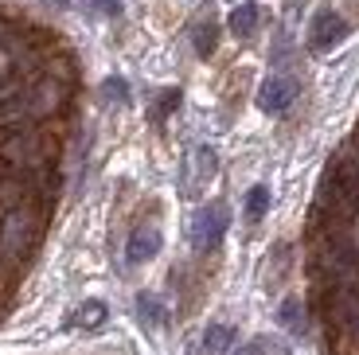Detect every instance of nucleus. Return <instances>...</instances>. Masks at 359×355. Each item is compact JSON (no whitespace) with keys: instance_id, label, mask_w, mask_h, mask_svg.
<instances>
[{"instance_id":"f257e3e1","label":"nucleus","mask_w":359,"mask_h":355,"mask_svg":"<svg viewBox=\"0 0 359 355\" xmlns=\"http://www.w3.org/2000/svg\"><path fill=\"white\" fill-rule=\"evenodd\" d=\"M47 222V203H20L0 215V266L16 269L36 254Z\"/></svg>"},{"instance_id":"f03ea898","label":"nucleus","mask_w":359,"mask_h":355,"mask_svg":"<svg viewBox=\"0 0 359 355\" xmlns=\"http://www.w3.org/2000/svg\"><path fill=\"white\" fill-rule=\"evenodd\" d=\"M0 160L12 172H39V168H55V141L47 133H39L36 125L24 129H8L0 141Z\"/></svg>"},{"instance_id":"7ed1b4c3","label":"nucleus","mask_w":359,"mask_h":355,"mask_svg":"<svg viewBox=\"0 0 359 355\" xmlns=\"http://www.w3.org/2000/svg\"><path fill=\"white\" fill-rule=\"evenodd\" d=\"M223 234H226V207L223 203H207L203 211L191 219V246H196L199 254L215 250L219 242H223Z\"/></svg>"},{"instance_id":"20e7f679","label":"nucleus","mask_w":359,"mask_h":355,"mask_svg":"<svg viewBox=\"0 0 359 355\" xmlns=\"http://www.w3.org/2000/svg\"><path fill=\"white\" fill-rule=\"evenodd\" d=\"M293 98H297V79L293 74H269V79L262 82V90H258V106L266 109L269 117L285 114V109L293 106Z\"/></svg>"},{"instance_id":"39448f33","label":"nucleus","mask_w":359,"mask_h":355,"mask_svg":"<svg viewBox=\"0 0 359 355\" xmlns=\"http://www.w3.org/2000/svg\"><path fill=\"white\" fill-rule=\"evenodd\" d=\"M344 36H348L344 16H336L332 8H320L313 16V27H309V47H313V51H328V47H336Z\"/></svg>"},{"instance_id":"423d86ee","label":"nucleus","mask_w":359,"mask_h":355,"mask_svg":"<svg viewBox=\"0 0 359 355\" xmlns=\"http://www.w3.org/2000/svg\"><path fill=\"white\" fill-rule=\"evenodd\" d=\"M156 250H161V231H153V227H141V231L129 234L126 242V257L129 262H149V257H156Z\"/></svg>"},{"instance_id":"0eeeda50","label":"nucleus","mask_w":359,"mask_h":355,"mask_svg":"<svg viewBox=\"0 0 359 355\" xmlns=\"http://www.w3.org/2000/svg\"><path fill=\"white\" fill-rule=\"evenodd\" d=\"M258 20H262L258 4H238V8L231 12V32H234L238 39H246V36H254V27H258Z\"/></svg>"},{"instance_id":"6e6552de","label":"nucleus","mask_w":359,"mask_h":355,"mask_svg":"<svg viewBox=\"0 0 359 355\" xmlns=\"http://www.w3.org/2000/svg\"><path fill=\"white\" fill-rule=\"evenodd\" d=\"M266 211H269V187L266 184H254L250 196H246V222L258 227V222L266 219Z\"/></svg>"},{"instance_id":"1a4fd4ad","label":"nucleus","mask_w":359,"mask_h":355,"mask_svg":"<svg viewBox=\"0 0 359 355\" xmlns=\"http://www.w3.org/2000/svg\"><path fill=\"white\" fill-rule=\"evenodd\" d=\"M106 316H109V312H106V304H102V301H86L71 316V324H74V328H102V324H106Z\"/></svg>"},{"instance_id":"9d476101","label":"nucleus","mask_w":359,"mask_h":355,"mask_svg":"<svg viewBox=\"0 0 359 355\" xmlns=\"http://www.w3.org/2000/svg\"><path fill=\"white\" fill-rule=\"evenodd\" d=\"M278 320L293 332V336H305V312H301V301H297V297H285V301H281Z\"/></svg>"},{"instance_id":"9b49d317","label":"nucleus","mask_w":359,"mask_h":355,"mask_svg":"<svg viewBox=\"0 0 359 355\" xmlns=\"http://www.w3.org/2000/svg\"><path fill=\"white\" fill-rule=\"evenodd\" d=\"M231 344H234V328H226V324H211L203 336V351H211V355L231 351Z\"/></svg>"},{"instance_id":"f8f14e48","label":"nucleus","mask_w":359,"mask_h":355,"mask_svg":"<svg viewBox=\"0 0 359 355\" xmlns=\"http://www.w3.org/2000/svg\"><path fill=\"white\" fill-rule=\"evenodd\" d=\"M137 309H141L144 324H164V304L156 301L153 293H141V297H137Z\"/></svg>"},{"instance_id":"ddd939ff","label":"nucleus","mask_w":359,"mask_h":355,"mask_svg":"<svg viewBox=\"0 0 359 355\" xmlns=\"http://www.w3.org/2000/svg\"><path fill=\"white\" fill-rule=\"evenodd\" d=\"M196 51H199V55H211V51H215V27H211V24L196 27Z\"/></svg>"},{"instance_id":"4468645a","label":"nucleus","mask_w":359,"mask_h":355,"mask_svg":"<svg viewBox=\"0 0 359 355\" xmlns=\"http://www.w3.org/2000/svg\"><path fill=\"white\" fill-rule=\"evenodd\" d=\"M106 98L114 102H129V86L121 79H106Z\"/></svg>"},{"instance_id":"2eb2a0df","label":"nucleus","mask_w":359,"mask_h":355,"mask_svg":"<svg viewBox=\"0 0 359 355\" xmlns=\"http://www.w3.org/2000/svg\"><path fill=\"white\" fill-rule=\"evenodd\" d=\"M176 102H180V94H176V90H172V94H164V98H161V109H156V117L172 114V106H176Z\"/></svg>"},{"instance_id":"dca6fc26","label":"nucleus","mask_w":359,"mask_h":355,"mask_svg":"<svg viewBox=\"0 0 359 355\" xmlns=\"http://www.w3.org/2000/svg\"><path fill=\"white\" fill-rule=\"evenodd\" d=\"M238 355H266V351H262V344H246Z\"/></svg>"}]
</instances>
